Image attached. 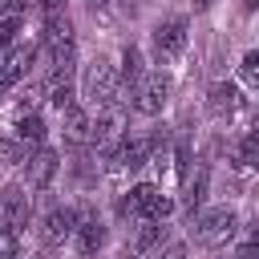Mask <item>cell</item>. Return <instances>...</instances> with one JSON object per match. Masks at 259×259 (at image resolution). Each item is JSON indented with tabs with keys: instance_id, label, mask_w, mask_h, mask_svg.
I'll return each mask as SVG.
<instances>
[{
	"instance_id": "obj_1",
	"label": "cell",
	"mask_w": 259,
	"mask_h": 259,
	"mask_svg": "<svg viewBox=\"0 0 259 259\" xmlns=\"http://www.w3.org/2000/svg\"><path fill=\"white\" fill-rule=\"evenodd\" d=\"M117 214L121 219H170L174 214V198L162 190V182H138L117 198Z\"/></svg>"
},
{
	"instance_id": "obj_2",
	"label": "cell",
	"mask_w": 259,
	"mask_h": 259,
	"mask_svg": "<svg viewBox=\"0 0 259 259\" xmlns=\"http://www.w3.org/2000/svg\"><path fill=\"white\" fill-rule=\"evenodd\" d=\"M235 235H239V214H235L231 206H206V210L190 223V239H194L198 247H210V251L227 247Z\"/></svg>"
},
{
	"instance_id": "obj_3",
	"label": "cell",
	"mask_w": 259,
	"mask_h": 259,
	"mask_svg": "<svg viewBox=\"0 0 259 259\" xmlns=\"http://www.w3.org/2000/svg\"><path fill=\"white\" fill-rule=\"evenodd\" d=\"M81 97H89L97 105H109V101L125 105V85L117 81V65L105 61V57H93L81 73Z\"/></svg>"
},
{
	"instance_id": "obj_4",
	"label": "cell",
	"mask_w": 259,
	"mask_h": 259,
	"mask_svg": "<svg viewBox=\"0 0 259 259\" xmlns=\"http://www.w3.org/2000/svg\"><path fill=\"white\" fill-rule=\"evenodd\" d=\"M121 138H125V105H121V101L97 105V117H93V130H89V146L109 158Z\"/></svg>"
},
{
	"instance_id": "obj_5",
	"label": "cell",
	"mask_w": 259,
	"mask_h": 259,
	"mask_svg": "<svg viewBox=\"0 0 259 259\" xmlns=\"http://www.w3.org/2000/svg\"><path fill=\"white\" fill-rule=\"evenodd\" d=\"M170 101V77L166 73H142L134 85H130V105L146 117H158Z\"/></svg>"
},
{
	"instance_id": "obj_6",
	"label": "cell",
	"mask_w": 259,
	"mask_h": 259,
	"mask_svg": "<svg viewBox=\"0 0 259 259\" xmlns=\"http://www.w3.org/2000/svg\"><path fill=\"white\" fill-rule=\"evenodd\" d=\"M186 40H190V32H186V20H182V16H166V20H158V24H154V32H150L154 61H158V65L174 61V57L186 49Z\"/></svg>"
},
{
	"instance_id": "obj_7",
	"label": "cell",
	"mask_w": 259,
	"mask_h": 259,
	"mask_svg": "<svg viewBox=\"0 0 259 259\" xmlns=\"http://www.w3.org/2000/svg\"><path fill=\"white\" fill-rule=\"evenodd\" d=\"M166 239H170L166 219H138L134 235H130V239H125V247H121V259H146V255H154Z\"/></svg>"
},
{
	"instance_id": "obj_8",
	"label": "cell",
	"mask_w": 259,
	"mask_h": 259,
	"mask_svg": "<svg viewBox=\"0 0 259 259\" xmlns=\"http://www.w3.org/2000/svg\"><path fill=\"white\" fill-rule=\"evenodd\" d=\"M105 239H109V227L89 210V206H77V223H73V235H69V243L77 247V255H97L101 247H105Z\"/></svg>"
},
{
	"instance_id": "obj_9",
	"label": "cell",
	"mask_w": 259,
	"mask_h": 259,
	"mask_svg": "<svg viewBox=\"0 0 259 259\" xmlns=\"http://www.w3.org/2000/svg\"><path fill=\"white\" fill-rule=\"evenodd\" d=\"M20 166H24V186H28V190H49V182H53L57 170H61V154L49 150V146H36Z\"/></svg>"
},
{
	"instance_id": "obj_10",
	"label": "cell",
	"mask_w": 259,
	"mask_h": 259,
	"mask_svg": "<svg viewBox=\"0 0 259 259\" xmlns=\"http://www.w3.org/2000/svg\"><path fill=\"white\" fill-rule=\"evenodd\" d=\"M28 219H32V202H28L24 186H16V182L0 186V223L20 235V231L28 227Z\"/></svg>"
},
{
	"instance_id": "obj_11",
	"label": "cell",
	"mask_w": 259,
	"mask_h": 259,
	"mask_svg": "<svg viewBox=\"0 0 259 259\" xmlns=\"http://www.w3.org/2000/svg\"><path fill=\"white\" fill-rule=\"evenodd\" d=\"M73 223H77V210H73V206H53V210L40 219V239H45V247H65L69 235H73Z\"/></svg>"
},
{
	"instance_id": "obj_12",
	"label": "cell",
	"mask_w": 259,
	"mask_h": 259,
	"mask_svg": "<svg viewBox=\"0 0 259 259\" xmlns=\"http://www.w3.org/2000/svg\"><path fill=\"white\" fill-rule=\"evenodd\" d=\"M206 109H210V117H235L239 109H247V97L239 93L235 81H219L206 93Z\"/></svg>"
},
{
	"instance_id": "obj_13",
	"label": "cell",
	"mask_w": 259,
	"mask_h": 259,
	"mask_svg": "<svg viewBox=\"0 0 259 259\" xmlns=\"http://www.w3.org/2000/svg\"><path fill=\"white\" fill-rule=\"evenodd\" d=\"M89 130H93V113L85 105H69L61 109V134H65V146H89Z\"/></svg>"
},
{
	"instance_id": "obj_14",
	"label": "cell",
	"mask_w": 259,
	"mask_h": 259,
	"mask_svg": "<svg viewBox=\"0 0 259 259\" xmlns=\"http://www.w3.org/2000/svg\"><path fill=\"white\" fill-rule=\"evenodd\" d=\"M32 61H36V45H16V49H8V53L0 57V85H4V89L16 85V81L32 69Z\"/></svg>"
},
{
	"instance_id": "obj_15",
	"label": "cell",
	"mask_w": 259,
	"mask_h": 259,
	"mask_svg": "<svg viewBox=\"0 0 259 259\" xmlns=\"http://www.w3.org/2000/svg\"><path fill=\"white\" fill-rule=\"evenodd\" d=\"M45 134H49V125H45V117L36 113V109H24L20 117H16V142H24L28 150H36V146H45Z\"/></svg>"
},
{
	"instance_id": "obj_16",
	"label": "cell",
	"mask_w": 259,
	"mask_h": 259,
	"mask_svg": "<svg viewBox=\"0 0 259 259\" xmlns=\"http://www.w3.org/2000/svg\"><path fill=\"white\" fill-rule=\"evenodd\" d=\"M206 182H210V170L206 166H198L194 174H186L182 178V210H198L202 206V198H206Z\"/></svg>"
},
{
	"instance_id": "obj_17",
	"label": "cell",
	"mask_w": 259,
	"mask_h": 259,
	"mask_svg": "<svg viewBox=\"0 0 259 259\" xmlns=\"http://www.w3.org/2000/svg\"><path fill=\"white\" fill-rule=\"evenodd\" d=\"M142 73H146L142 49H138V45H125V49H121V65H117V81H121V85L130 89V85H134V81H138Z\"/></svg>"
},
{
	"instance_id": "obj_18",
	"label": "cell",
	"mask_w": 259,
	"mask_h": 259,
	"mask_svg": "<svg viewBox=\"0 0 259 259\" xmlns=\"http://www.w3.org/2000/svg\"><path fill=\"white\" fill-rule=\"evenodd\" d=\"M57 40H73V20H69L65 12L45 16V36H40V45L49 49V45H57Z\"/></svg>"
},
{
	"instance_id": "obj_19",
	"label": "cell",
	"mask_w": 259,
	"mask_h": 259,
	"mask_svg": "<svg viewBox=\"0 0 259 259\" xmlns=\"http://www.w3.org/2000/svg\"><path fill=\"white\" fill-rule=\"evenodd\" d=\"M255 158H259V142H255V134H243V138L235 142V150H231V162H235L239 170H251Z\"/></svg>"
},
{
	"instance_id": "obj_20",
	"label": "cell",
	"mask_w": 259,
	"mask_h": 259,
	"mask_svg": "<svg viewBox=\"0 0 259 259\" xmlns=\"http://www.w3.org/2000/svg\"><path fill=\"white\" fill-rule=\"evenodd\" d=\"M73 101H77L73 77H61V81H53V85H49V105H53V109H69Z\"/></svg>"
},
{
	"instance_id": "obj_21",
	"label": "cell",
	"mask_w": 259,
	"mask_h": 259,
	"mask_svg": "<svg viewBox=\"0 0 259 259\" xmlns=\"http://www.w3.org/2000/svg\"><path fill=\"white\" fill-rule=\"evenodd\" d=\"M28 154H32V150H28L24 142H16L12 134H8V138H0V166H20Z\"/></svg>"
},
{
	"instance_id": "obj_22",
	"label": "cell",
	"mask_w": 259,
	"mask_h": 259,
	"mask_svg": "<svg viewBox=\"0 0 259 259\" xmlns=\"http://www.w3.org/2000/svg\"><path fill=\"white\" fill-rule=\"evenodd\" d=\"M239 77H243V85H259V53H243V65H239Z\"/></svg>"
},
{
	"instance_id": "obj_23",
	"label": "cell",
	"mask_w": 259,
	"mask_h": 259,
	"mask_svg": "<svg viewBox=\"0 0 259 259\" xmlns=\"http://www.w3.org/2000/svg\"><path fill=\"white\" fill-rule=\"evenodd\" d=\"M16 32H20V16H0V53H4V49H12Z\"/></svg>"
},
{
	"instance_id": "obj_24",
	"label": "cell",
	"mask_w": 259,
	"mask_h": 259,
	"mask_svg": "<svg viewBox=\"0 0 259 259\" xmlns=\"http://www.w3.org/2000/svg\"><path fill=\"white\" fill-rule=\"evenodd\" d=\"M0 259H20V235L16 231H0Z\"/></svg>"
},
{
	"instance_id": "obj_25",
	"label": "cell",
	"mask_w": 259,
	"mask_h": 259,
	"mask_svg": "<svg viewBox=\"0 0 259 259\" xmlns=\"http://www.w3.org/2000/svg\"><path fill=\"white\" fill-rule=\"evenodd\" d=\"M32 8V0H0V16H24Z\"/></svg>"
},
{
	"instance_id": "obj_26",
	"label": "cell",
	"mask_w": 259,
	"mask_h": 259,
	"mask_svg": "<svg viewBox=\"0 0 259 259\" xmlns=\"http://www.w3.org/2000/svg\"><path fill=\"white\" fill-rule=\"evenodd\" d=\"M150 259H186V243H170V247H166V251H162V247H158V251H154V255H150Z\"/></svg>"
},
{
	"instance_id": "obj_27",
	"label": "cell",
	"mask_w": 259,
	"mask_h": 259,
	"mask_svg": "<svg viewBox=\"0 0 259 259\" xmlns=\"http://www.w3.org/2000/svg\"><path fill=\"white\" fill-rule=\"evenodd\" d=\"M40 12H45V16H57V12H65V0H40Z\"/></svg>"
},
{
	"instance_id": "obj_28",
	"label": "cell",
	"mask_w": 259,
	"mask_h": 259,
	"mask_svg": "<svg viewBox=\"0 0 259 259\" xmlns=\"http://www.w3.org/2000/svg\"><path fill=\"white\" fill-rule=\"evenodd\" d=\"M121 8L125 12H138V0H121Z\"/></svg>"
},
{
	"instance_id": "obj_29",
	"label": "cell",
	"mask_w": 259,
	"mask_h": 259,
	"mask_svg": "<svg viewBox=\"0 0 259 259\" xmlns=\"http://www.w3.org/2000/svg\"><path fill=\"white\" fill-rule=\"evenodd\" d=\"M194 4H198V8H210V4H214V0H194Z\"/></svg>"
},
{
	"instance_id": "obj_30",
	"label": "cell",
	"mask_w": 259,
	"mask_h": 259,
	"mask_svg": "<svg viewBox=\"0 0 259 259\" xmlns=\"http://www.w3.org/2000/svg\"><path fill=\"white\" fill-rule=\"evenodd\" d=\"M0 93H4V85H0Z\"/></svg>"
},
{
	"instance_id": "obj_31",
	"label": "cell",
	"mask_w": 259,
	"mask_h": 259,
	"mask_svg": "<svg viewBox=\"0 0 259 259\" xmlns=\"http://www.w3.org/2000/svg\"><path fill=\"white\" fill-rule=\"evenodd\" d=\"M146 259H150V255H146Z\"/></svg>"
}]
</instances>
